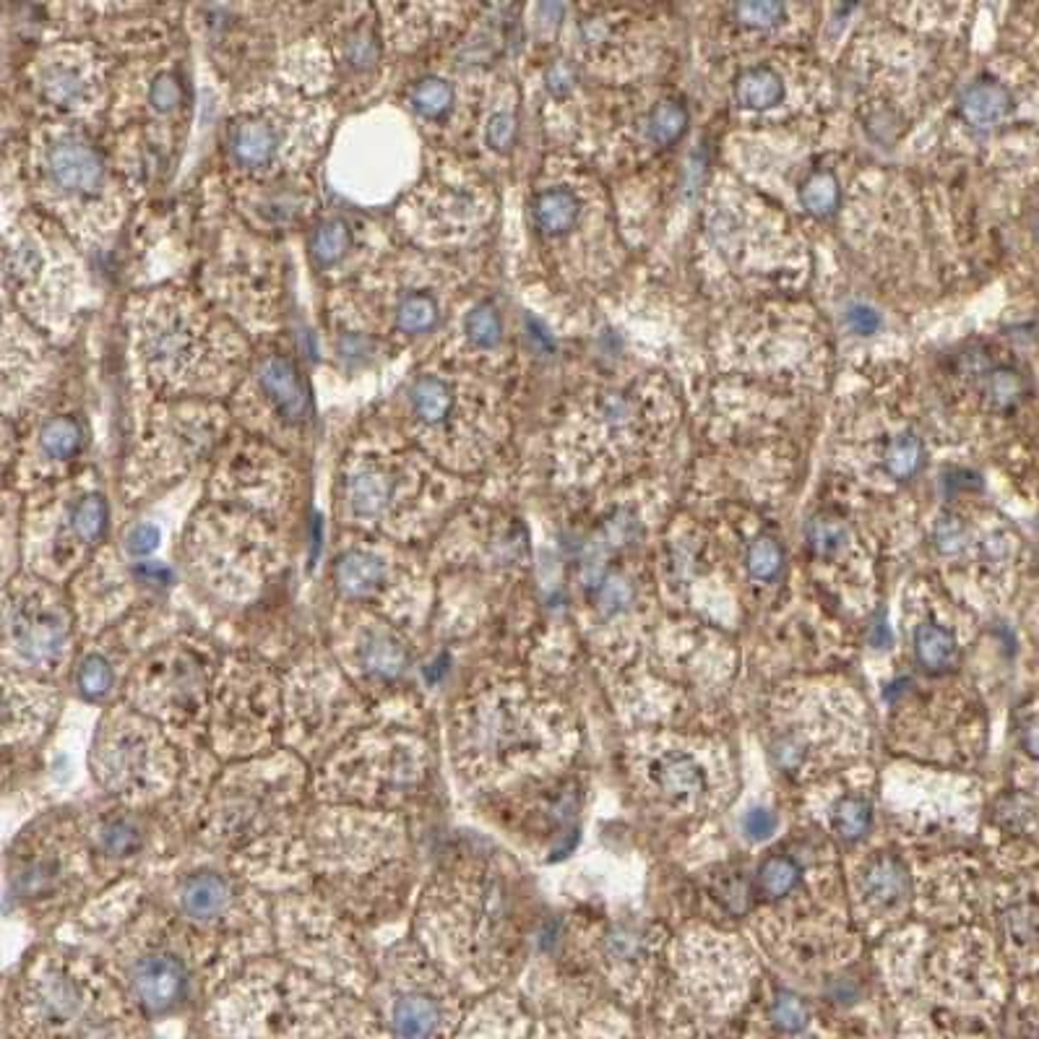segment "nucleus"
Returning a JSON list of instances; mask_svg holds the SVG:
<instances>
[{
	"mask_svg": "<svg viewBox=\"0 0 1039 1039\" xmlns=\"http://www.w3.org/2000/svg\"><path fill=\"white\" fill-rule=\"evenodd\" d=\"M305 787V764L293 751L237 761L203 803V841L227 855L232 870L248 883H295L308 873L305 824H297Z\"/></svg>",
	"mask_w": 1039,
	"mask_h": 1039,
	"instance_id": "nucleus-1",
	"label": "nucleus"
},
{
	"mask_svg": "<svg viewBox=\"0 0 1039 1039\" xmlns=\"http://www.w3.org/2000/svg\"><path fill=\"white\" fill-rule=\"evenodd\" d=\"M303 837L305 868L344 918H381L406 899L410 831L399 813L321 805Z\"/></svg>",
	"mask_w": 1039,
	"mask_h": 1039,
	"instance_id": "nucleus-2",
	"label": "nucleus"
},
{
	"mask_svg": "<svg viewBox=\"0 0 1039 1039\" xmlns=\"http://www.w3.org/2000/svg\"><path fill=\"white\" fill-rule=\"evenodd\" d=\"M134 998L97 958L45 948L17 987L24 1039H134Z\"/></svg>",
	"mask_w": 1039,
	"mask_h": 1039,
	"instance_id": "nucleus-3",
	"label": "nucleus"
},
{
	"mask_svg": "<svg viewBox=\"0 0 1039 1039\" xmlns=\"http://www.w3.org/2000/svg\"><path fill=\"white\" fill-rule=\"evenodd\" d=\"M358 1006L337 985L289 962H256L224 987L216 1029L248 1039H333L352 1029Z\"/></svg>",
	"mask_w": 1039,
	"mask_h": 1039,
	"instance_id": "nucleus-4",
	"label": "nucleus"
},
{
	"mask_svg": "<svg viewBox=\"0 0 1039 1039\" xmlns=\"http://www.w3.org/2000/svg\"><path fill=\"white\" fill-rule=\"evenodd\" d=\"M503 883L483 865L443 868L423 893L417 943L452 979L485 983L498 966L508 925Z\"/></svg>",
	"mask_w": 1039,
	"mask_h": 1039,
	"instance_id": "nucleus-5",
	"label": "nucleus"
},
{
	"mask_svg": "<svg viewBox=\"0 0 1039 1039\" xmlns=\"http://www.w3.org/2000/svg\"><path fill=\"white\" fill-rule=\"evenodd\" d=\"M433 755L420 735L362 727L339 743L314 780L324 805L399 810L431 780Z\"/></svg>",
	"mask_w": 1039,
	"mask_h": 1039,
	"instance_id": "nucleus-6",
	"label": "nucleus"
},
{
	"mask_svg": "<svg viewBox=\"0 0 1039 1039\" xmlns=\"http://www.w3.org/2000/svg\"><path fill=\"white\" fill-rule=\"evenodd\" d=\"M136 339L144 368L159 386L206 391L235 378L237 339L185 295L151 297L136 310Z\"/></svg>",
	"mask_w": 1039,
	"mask_h": 1039,
	"instance_id": "nucleus-7",
	"label": "nucleus"
},
{
	"mask_svg": "<svg viewBox=\"0 0 1039 1039\" xmlns=\"http://www.w3.org/2000/svg\"><path fill=\"white\" fill-rule=\"evenodd\" d=\"M452 761L464 780L485 784L506 776L542 751L540 709L511 688L471 690L454 707Z\"/></svg>",
	"mask_w": 1039,
	"mask_h": 1039,
	"instance_id": "nucleus-8",
	"label": "nucleus"
},
{
	"mask_svg": "<svg viewBox=\"0 0 1039 1039\" xmlns=\"http://www.w3.org/2000/svg\"><path fill=\"white\" fill-rule=\"evenodd\" d=\"M89 766L99 787L128 808L165 801L183 774L178 740L126 701L99 722Z\"/></svg>",
	"mask_w": 1039,
	"mask_h": 1039,
	"instance_id": "nucleus-9",
	"label": "nucleus"
},
{
	"mask_svg": "<svg viewBox=\"0 0 1039 1039\" xmlns=\"http://www.w3.org/2000/svg\"><path fill=\"white\" fill-rule=\"evenodd\" d=\"M435 479L412 454L352 456L341 475V516L365 532L414 537L443 508Z\"/></svg>",
	"mask_w": 1039,
	"mask_h": 1039,
	"instance_id": "nucleus-10",
	"label": "nucleus"
},
{
	"mask_svg": "<svg viewBox=\"0 0 1039 1039\" xmlns=\"http://www.w3.org/2000/svg\"><path fill=\"white\" fill-rule=\"evenodd\" d=\"M220 675L212 649L180 636L151 649L126 682V703L162 724L178 743L209 727L214 682Z\"/></svg>",
	"mask_w": 1039,
	"mask_h": 1039,
	"instance_id": "nucleus-11",
	"label": "nucleus"
},
{
	"mask_svg": "<svg viewBox=\"0 0 1039 1039\" xmlns=\"http://www.w3.org/2000/svg\"><path fill=\"white\" fill-rule=\"evenodd\" d=\"M123 985L136 1006L149 1014H167L191 995L195 966H206V948L176 914L144 912L123 927L115 943Z\"/></svg>",
	"mask_w": 1039,
	"mask_h": 1039,
	"instance_id": "nucleus-12",
	"label": "nucleus"
},
{
	"mask_svg": "<svg viewBox=\"0 0 1039 1039\" xmlns=\"http://www.w3.org/2000/svg\"><path fill=\"white\" fill-rule=\"evenodd\" d=\"M9 899L24 910L61 912L84 897L94 878L86 828L74 818H47L17 839L9 855Z\"/></svg>",
	"mask_w": 1039,
	"mask_h": 1039,
	"instance_id": "nucleus-13",
	"label": "nucleus"
},
{
	"mask_svg": "<svg viewBox=\"0 0 1039 1039\" xmlns=\"http://www.w3.org/2000/svg\"><path fill=\"white\" fill-rule=\"evenodd\" d=\"M285 722L282 680L251 657H230L214 682L206 735L222 759L248 761L272 753Z\"/></svg>",
	"mask_w": 1039,
	"mask_h": 1039,
	"instance_id": "nucleus-14",
	"label": "nucleus"
},
{
	"mask_svg": "<svg viewBox=\"0 0 1039 1039\" xmlns=\"http://www.w3.org/2000/svg\"><path fill=\"white\" fill-rule=\"evenodd\" d=\"M285 732L289 751L318 755L326 748L344 743L365 722L360 690L341 670L337 657L308 654L282 680Z\"/></svg>",
	"mask_w": 1039,
	"mask_h": 1039,
	"instance_id": "nucleus-15",
	"label": "nucleus"
},
{
	"mask_svg": "<svg viewBox=\"0 0 1039 1039\" xmlns=\"http://www.w3.org/2000/svg\"><path fill=\"white\" fill-rule=\"evenodd\" d=\"M76 613L45 579L11 581L3 600V670L53 680L76 654Z\"/></svg>",
	"mask_w": 1039,
	"mask_h": 1039,
	"instance_id": "nucleus-16",
	"label": "nucleus"
},
{
	"mask_svg": "<svg viewBox=\"0 0 1039 1039\" xmlns=\"http://www.w3.org/2000/svg\"><path fill=\"white\" fill-rule=\"evenodd\" d=\"M172 914L191 930L212 962L224 948H266L272 933L264 897L243 878L212 868L180 878L172 889Z\"/></svg>",
	"mask_w": 1039,
	"mask_h": 1039,
	"instance_id": "nucleus-17",
	"label": "nucleus"
},
{
	"mask_svg": "<svg viewBox=\"0 0 1039 1039\" xmlns=\"http://www.w3.org/2000/svg\"><path fill=\"white\" fill-rule=\"evenodd\" d=\"M191 565L201 584L230 602L253 600L276 569L274 537L251 513H206L193 529Z\"/></svg>",
	"mask_w": 1039,
	"mask_h": 1039,
	"instance_id": "nucleus-18",
	"label": "nucleus"
},
{
	"mask_svg": "<svg viewBox=\"0 0 1039 1039\" xmlns=\"http://www.w3.org/2000/svg\"><path fill=\"white\" fill-rule=\"evenodd\" d=\"M276 939L289 964L329 985L365 990L370 964L352 925L329 902L287 897L276 910Z\"/></svg>",
	"mask_w": 1039,
	"mask_h": 1039,
	"instance_id": "nucleus-19",
	"label": "nucleus"
},
{
	"mask_svg": "<svg viewBox=\"0 0 1039 1039\" xmlns=\"http://www.w3.org/2000/svg\"><path fill=\"white\" fill-rule=\"evenodd\" d=\"M452 977L420 943H402L383 962L386 1019L399 1039H438L456 1024Z\"/></svg>",
	"mask_w": 1039,
	"mask_h": 1039,
	"instance_id": "nucleus-20",
	"label": "nucleus"
},
{
	"mask_svg": "<svg viewBox=\"0 0 1039 1039\" xmlns=\"http://www.w3.org/2000/svg\"><path fill=\"white\" fill-rule=\"evenodd\" d=\"M333 584L352 605L370 607L406 630L425 613L423 579L381 544H352L333 563Z\"/></svg>",
	"mask_w": 1039,
	"mask_h": 1039,
	"instance_id": "nucleus-21",
	"label": "nucleus"
},
{
	"mask_svg": "<svg viewBox=\"0 0 1039 1039\" xmlns=\"http://www.w3.org/2000/svg\"><path fill=\"white\" fill-rule=\"evenodd\" d=\"M40 193L57 212H97L113 191L110 167L102 151L74 128L50 130L34 149Z\"/></svg>",
	"mask_w": 1039,
	"mask_h": 1039,
	"instance_id": "nucleus-22",
	"label": "nucleus"
},
{
	"mask_svg": "<svg viewBox=\"0 0 1039 1039\" xmlns=\"http://www.w3.org/2000/svg\"><path fill=\"white\" fill-rule=\"evenodd\" d=\"M107 532V500L94 490L65 498L55 511L40 519V529L29 537V563L40 579L61 581L78 571L86 555Z\"/></svg>",
	"mask_w": 1039,
	"mask_h": 1039,
	"instance_id": "nucleus-23",
	"label": "nucleus"
},
{
	"mask_svg": "<svg viewBox=\"0 0 1039 1039\" xmlns=\"http://www.w3.org/2000/svg\"><path fill=\"white\" fill-rule=\"evenodd\" d=\"M333 657L358 690H389L406 678L412 651L404 630L373 609H354L339 628Z\"/></svg>",
	"mask_w": 1039,
	"mask_h": 1039,
	"instance_id": "nucleus-24",
	"label": "nucleus"
},
{
	"mask_svg": "<svg viewBox=\"0 0 1039 1039\" xmlns=\"http://www.w3.org/2000/svg\"><path fill=\"white\" fill-rule=\"evenodd\" d=\"M414 435L425 448L443 459L462 464L464 435L471 431V399L462 394V383L438 373L414 378L406 394Z\"/></svg>",
	"mask_w": 1039,
	"mask_h": 1039,
	"instance_id": "nucleus-25",
	"label": "nucleus"
},
{
	"mask_svg": "<svg viewBox=\"0 0 1039 1039\" xmlns=\"http://www.w3.org/2000/svg\"><path fill=\"white\" fill-rule=\"evenodd\" d=\"M297 130L295 118H289L285 107L258 105L248 107L230 123L227 130V155L232 162L251 176H274L289 167V149L293 134Z\"/></svg>",
	"mask_w": 1039,
	"mask_h": 1039,
	"instance_id": "nucleus-26",
	"label": "nucleus"
},
{
	"mask_svg": "<svg viewBox=\"0 0 1039 1039\" xmlns=\"http://www.w3.org/2000/svg\"><path fill=\"white\" fill-rule=\"evenodd\" d=\"M40 97L63 113H82L97 105L102 63L86 47H55L40 61Z\"/></svg>",
	"mask_w": 1039,
	"mask_h": 1039,
	"instance_id": "nucleus-27",
	"label": "nucleus"
},
{
	"mask_svg": "<svg viewBox=\"0 0 1039 1039\" xmlns=\"http://www.w3.org/2000/svg\"><path fill=\"white\" fill-rule=\"evenodd\" d=\"M61 696L47 680L3 670V743H34L53 722Z\"/></svg>",
	"mask_w": 1039,
	"mask_h": 1039,
	"instance_id": "nucleus-28",
	"label": "nucleus"
},
{
	"mask_svg": "<svg viewBox=\"0 0 1039 1039\" xmlns=\"http://www.w3.org/2000/svg\"><path fill=\"white\" fill-rule=\"evenodd\" d=\"M410 209L414 220L423 224V230L433 232L435 240H462L464 232L471 230V224L479 220V201L469 185L462 183V178L443 180V183L427 185L425 191L412 195Z\"/></svg>",
	"mask_w": 1039,
	"mask_h": 1039,
	"instance_id": "nucleus-29",
	"label": "nucleus"
},
{
	"mask_svg": "<svg viewBox=\"0 0 1039 1039\" xmlns=\"http://www.w3.org/2000/svg\"><path fill=\"white\" fill-rule=\"evenodd\" d=\"M136 808H113L99 813L94 824L86 828V839L94 852V860L126 865L134 862L147 849V826L134 813Z\"/></svg>",
	"mask_w": 1039,
	"mask_h": 1039,
	"instance_id": "nucleus-30",
	"label": "nucleus"
},
{
	"mask_svg": "<svg viewBox=\"0 0 1039 1039\" xmlns=\"http://www.w3.org/2000/svg\"><path fill=\"white\" fill-rule=\"evenodd\" d=\"M256 383L272 410L289 425H300L310 417V391L297 365L282 354H268L258 362Z\"/></svg>",
	"mask_w": 1039,
	"mask_h": 1039,
	"instance_id": "nucleus-31",
	"label": "nucleus"
},
{
	"mask_svg": "<svg viewBox=\"0 0 1039 1039\" xmlns=\"http://www.w3.org/2000/svg\"><path fill=\"white\" fill-rule=\"evenodd\" d=\"M391 324L402 333H427L441 324V297L433 287H406L391 305Z\"/></svg>",
	"mask_w": 1039,
	"mask_h": 1039,
	"instance_id": "nucleus-32",
	"label": "nucleus"
},
{
	"mask_svg": "<svg viewBox=\"0 0 1039 1039\" xmlns=\"http://www.w3.org/2000/svg\"><path fill=\"white\" fill-rule=\"evenodd\" d=\"M532 216L537 230H540L544 237H561L576 227L581 216V201L579 195L565 185L544 188V191L534 195Z\"/></svg>",
	"mask_w": 1039,
	"mask_h": 1039,
	"instance_id": "nucleus-33",
	"label": "nucleus"
},
{
	"mask_svg": "<svg viewBox=\"0 0 1039 1039\" xmlns=\"http://www.w3.org/2000/svg\"><path fill=\"white\" fill-rule=\"evenodd\" d=\"M651 776L672 801L690 803L696 801V797H701L703 789H707L703 768L696 764V759H690L686 753H665L662 759L654 764Z\"/></svg>",
	"mask_w": 1039,
	"mask_h": 1039,
	"instance_id": "nucleus-34",
	"label": "nucleus"
},
{
	"mask_svg": "<svg viewBox=\"0 0 1039 1039\" xmlns=\"http://www.w3.org/2000/svg\"><path fill=\"white\" fill-rule=\"evenodd\" d=\"M120 682V665L105 646H94L76 662V690L92 703H102L113 696Z\"/></svg>",
	"mask_w": 1039,
	"mask_h": 1039,
	"instance_id": "nucleus-35",
	"label": "nucleus"
},
{
	"mask_svg": "<svg viewBox=\"0 0 1039 1039\" xmlns=\"http://www.w3.org/2000/svg\"><path fill=\"white\" fill-rule=\"evenodd\" d=\"M958 107H962L964 120L969 123V126L990 128L1003 118H1008L1014 99L1011 92L998 82H977L962 94Z\"/></svg>",
	"mask_w": 1039,
	"mask_h": 1039,
	"instance_id": "nucleus-36",
	"label": "nucleus"
},
{
	"mask_svg": "<svg viewBox=\"0 0 1039 1039\" xmlns=\"http://www.w3.org/2000/svg\"><path fill=\"white\" fill-rule=\"evenodd\" d=\"M84 446V427L71 414H55L40 427L38 448L42 459L63 464L71 462Z\"/></svg>",
	"mask_w": 1039,
	"mask_h": 1039,
	"instance_id": "nucleus-37",
	"label": "nucleus"
},
{
	"mask_svg": "<svg viewBox=\"0 0 1039 1039\" xmlns=\"http://www.w3.org/2000/svg\"><path fill=\"white\" fill-rule=\"evenodd\" d=\"M735 97L745 110H772L784 99V82L774 68L755 65L738 76Z\"/></svg>",
	"mask_w": 1039,
	"mask_h": 1039,
	"instance_id": "nucleus-38",
	"label": "nucleus"
},
{
	"mask_svg": "<svg viewBox=\"0 0 1039 1039\" xmlns=\"http://www.w3.org/2000/svg\"><path fill=\"white\" fill-rule=\"evenodd\" d=\"M454 102H456L454 86L448 84L446 78H438V76L420 78V82L410 89L412 110L417 113L423 120H431V123L446 118V115L454 110Z\"/></svg>",
	"mask_w": 1039,
	"mask_h": 1039,
	"instance_id": "nucleus-39",
	"label": "nucleus"
},
{
	"mask_svg": "<svg viewBox=\"0 0 1039 1039\" xmlns=\"http://www.w3.org/2000/svg\"><path fill=\"white\" fill-rule=\"evenodd\" d=\"M352 251V230L344 220H329L318 224L314 237H310V253L321 268L337 266Z\"/></svg>",
	"mask_w": 1039,
	"mask_h": 1039,
	"instance_id": "nucleus-40",
	"label": "nucleus"
},
{
	"mask_svg": "<svg viewBox=\"0 0 1039 1039\" xmlns=\"http://www.w3.org/2000/svg\"><path fill=\"white\" fill-rule=\"evenodd\" d=\"M925 464V446L918 435L902 433L891 438L883 454V467L893 479H910Z\"/></svg>",
	"mask_w": 1039,
	"mask_h": 1039,
	"instance_id": "nucleus-41",
	"label": "nucleus"
},
{
	"mask_svg": "<svg viewBox=\"0 0 1039 1039\" xmlns=\"http://www.w3.org/2000/svg\"><path fill=\"white\" fill-rule=\"evenodd\" d=\"M839 199L841 188L834 172H813L801 188V203L805 206V212H810L813 216H831L837 212Z\"/></svg>",
	"mask_w": 1039,
	"mask_h": 1039,
	"instance_id": "nucleus-42",
	"label": "nucleus"
},
{
	"mask_svg": "<svg viewBox=\"0 0 1039 1039\" xmlns=\"http://www.w3.org/2000/svg\"><path fill=\"white\" fill-rule=\"evenodd\" d=\"M688 130V110L678 99H662L649 115V136L659 147H670L680 141Z\"/></svg>",
	"mask_w": 1039,
	"mask_h": 1039,
	"instance_id": "nucleus-43",
	"label": "nucleus"
},
{
	"mask_svg": "<svg viewBox=\"0 0 1039 1039\" xmlns=\"http://www.w3.org/2000/svg\"><path fill=\"white\" fill-rule=\"evenodd\" d=\"M865 891H868V897L878 904L899 902L907 893L904 870L891 860L876 862L873 868L868 870V876H865Z\"/></svg>",
	"mask_w": 1039,
	"mask_h": 1039,
	"instance_id": "nucleus-44",
	"label": "nucleus"
},
{
	"mask_svg": "<svg viewBox=\"0 0 1039 1039\" xmlns=\"http://www.w3.org/2000/svg\"><path fill=\"white\" fill-rule=\"evenodd\" d=\"M464 333H467L469 344L477 350H492L500 344L503 337V324H500L498 310L490 303H479L469 310L464 318Z\"/></svg>",
	"mask_w": 1039,
	"mask_h": 1039,
	"instance_id": "nucleus-45",
	"label": "nucleus"
},
{
	"mask_svg": "<svg viewBox=\"0 0 1039 1039\" xmlns=\"http://www.w3.org/2000/svg\"><path fill=\"white\" fill-rule=\"evenodd\" d=\"M378 38L373 26H352L347 29L341 38V61L350 65L352 71H368L373 68L378 61Z\"/></svg>",
	"mask_w": 1039,
	"mask_h": 1039,
	"instance_id": "nucleus-46",
	"label": "nucleus"
},
{
	"mask_svg": "<svg viewBox=\"0 0 1039 1039\" xmlns=\"http://www.w3.org/2000/svg\"><path fill=\"white\" fill-rule=\"evenodd\" d=\"M983 391L993 410H1011L1024 396V378L1011 368H993L985 375Z\"/></svg>",
	"mask_w": 1039,
	"mask_h": 1039,
	"instance_id": "nucleus-47",
	"label": "nucleus"
},
{
	"mask_svg": "<svg viewBox=\"0 0 1039 1039\" xmlns=\"http://www.w3.org/2000/svg\"><path fill=\"white\" fill-rule=\"evenodd\" d=\"M918 657L930 670H943L956 659L954 638L939 626H922L918 630Z\"/></svg>",
	"mask_w": 1039,
	"mask_h": 1039,
	"instance_id": "nucleus-48",
	"label": "nucleus"
},
{
	"mask_svg": "<svg viewBox=\"0 0 1039 1039\" xmlns=\"http://www.w3.org/2000/svg\"><path fill=\"white\" fill-rule=\"evenodd\" d=\"M784 563V552L780 548V542L772 540V537H761V540L753 542L751 552H748V569L755 579H774L776 573L782 571Z\"/></svg>",
	"mask_w": 1039,
	"mask_h": 1039,
	"instance_id": "nucleus-49",
	"label": "nucleus"
},
{
	"mask_svg": "<svg viewBox=\"0 0 1039 1039\" xmlns=\"http://www.w3.org/2000/svg\"><path fill=\"white\" fill-rule=\"evenodd\" d=\"M772 1024L787 1031H801V1029H808L810 1014L801 998H795V995H789V993H782L772 1006Z\"/></svg>",
	"mask_w": 1039,
	"mask_h": 1039,
	"instance_id": "nucleus-50",
	"label": "nucleus"
},
{
	"mask_svg": "<svg viewBox=\"0 0 1039 1039\" xmlns=\"http://www.w3.org/2000/svg\"><path fill=\"white\" fill-rule=\"evenodd\" d=\"M808 542H810V548H813V552H816V555L831 558V555H837L841 548H845L847 534H845V529H841V524H837V521L818 519V521H813L810 529H808Z\"/></svg>",
	"mask_w": 1039,
	"mask_h": 1039,
	"instance_id": "nucleus-51",
	"label": "nucleus"
},
{
	"mask_svg": "<svg viewBox=\"0 0 1039 1039\" xmlns=\"http://www.w3.org/2000/svg\"><path fill=\"white\" fill-rule=\"evenodd\" d=\"M149 105L155 107L157 113H176L180 105H183V86L172 74H159L151 78L149 84Z\"/></svg>",
	"mask_w": 1039,
	"mask_h": 1039,
	"instance_id": "nucleus-52",
	"label": "nucleus"
},
{
	"mask_svg": "<svg viewBox=\"0 0 1039 1039\" xmlns=\"http://www.w3.org/2000/svg\"><path fill=\"white\" fill-rule=\"evenodd\" d=\"M837 826L847 839H860L870 826V808L857 797H847L837 805Z\"/></svg>",
	"mask_w": 1039,
	"mask_h": 1039,
	"instance_id": "nucleus-53",
	"label": "nucleus"
},
{
	"mask_svg": "<svg viewBox=\"0 0 1039 1039\" xmlns=\"http://www.w3.org/2000/svg\"><path fill=\"white\" fill-rule=\"evenodd\" d=\"M761 883L768 897H784V893L792 891V886L797 883V868L792 860H784V857H776V860H768L761 870Z\"/></svg>",
	"mask_w": 1039,
	"mask_h": 1039,
	"instance_id": "nucleus-54",
	"label": "nucleus"
},
{
	"mask_svg": "<svg viewBox=\"0 0 1039 1039\" xmlns=\"http://www.w3.org/2000/svg\"><path fill=\"white\" fill-rule=\"evenodd\" d=\"M634 600V589L623 576H607L600 584V607L605 615H615L626 609Z\"/></svg>",
	"mask_w": 1039,
	"mask_h": 1039,
	"instance_id": "nucleus-55",
	"label": "nucleus"
},
{
	"mask_svg": "<svg viewBox=\"0 0 1039 1039\" xmlns=\"http://www.w3.org/2000/svg\"><path fill=\"white\" fill-rule=\"evenodd\" d=\"M738 19L751 29H772L782 21L784 6L782 3H738L735 6Z\"/></svg>",
	"mask_w": 1039,
	"mask_h": 1039,
	"instance_id": "nucleus-56",
	"label": "nucleus"
},
{
	"mask_svg": "<svg viewBox=\"0 0 1039 1039\" xmlns=\"http://www.w3.org/2000/svg\"><path fill=\"white\" fill-rule=\"evenodd\" d=\"M159 540H162L159 527L151 524V521H141V524L128 529L123 544H126V552L130 558H149L151 552L159 548Z\"/></svg>",
	"mask_w": 1039,
	"mask_h": 1039,
	"instance_id": "nucleus-57",
	"label": "nucleus"
},
{
	"mask_svg": "<svg viewBox=\"0 0 1039 1039\" xmlns=\"http://www.w3.org/2000/svg\"><path fill=\"white\" fill-rule=\"evenodd\" d=\"M935 544H939L941 552L946 555H954L966 544V527L962 519L956 516H943V519L935 524Z\"/></svg>",
	"mask_w": 1039,
	"mask_h": 1039,
	"instance_id": "nucleus-58",
	"label": "nucleus"
},
{
	"mask_svg": "<svg viewBox=\"0 0 1039 1039\" xmlns=\"http://www.w3.org/2000/svg\"><path fill=\"white\" fill-rule=\"evenodd\" d=\"M485 138L496 151H508L511 149L513 138H516V118L511 113H498L492 115L488 128H485Z\"/></svg>",
	"mask_w": 1039,
	"mask_h": 1039,
	"instance_id": "nucleus-59",
	"label": "nucleus"
},
{
	"mask_svg": "<svg viewBox=\"0 0 1039 1039\" xmlns=\"http://www.w3.org/2000/svg\"><path fill=\"white\" fill-rule=\"evenodd\" d=\"M845 318H847L849 329H852L855 333H860V337H870V333H876L878 329H881V316H878L870 305H862V303L849 305Z\"/></svg>",
	"mask_w": 1039,
	"mask_h": 1039,
	"instance_id": "nucleus-60",
	"label": "nucleus"
},
{
	"mask_svg": "<svg viewBox=\"0 0 1039 1039\" xmlns=\"http://www.w3.org/2000/svg\"><path fill=\"white\" fill-rule=\"evenodd\" d=\"M544 84H548V89L555 97H565L573 89V84H576V74H573L569 63H552L548 74H544Z\"/></svg>",
	"mask_w": 1039,
	"mask_h": 1039,
	"instance_id": "nucleus-61",
	"label": "nucleus"
},
{
	"mask_svg": "<svg viewBox=\"0 0 1039 1039\" xmlns=\"http://www.w3.org/2000/svg\"><path fill=\"white\" fill-rule=\"evenodd\" d=\"M774 828H776V818H774V813H768L764 808H755L748 813V818H745V834L751 839H766V837H772L774 834Z\"/></svg>",
	"mask_w": 1039,
	"mask_h": 1039,
	"instance_id": "nucleus-62",
	"label": "nucleus"
},
{
	"mask_svg": "<svg viewBox=\"0 0 1039 1039\" xmlns=\"http://www.w3.org/2000/svg\"><path fill=\"white\" fill-rule=\"evenodd\" d=\"M1021 745H1024V751L1031 755V759H1039V711H1037V714H1031L1027 719V724H1024Z\"/></svg>",
	"mask_w": 1039,
	"mask_h": 1039,
	"instance_id": "nucleus-63",
	"label": "nucleus"
}]
</instances>
